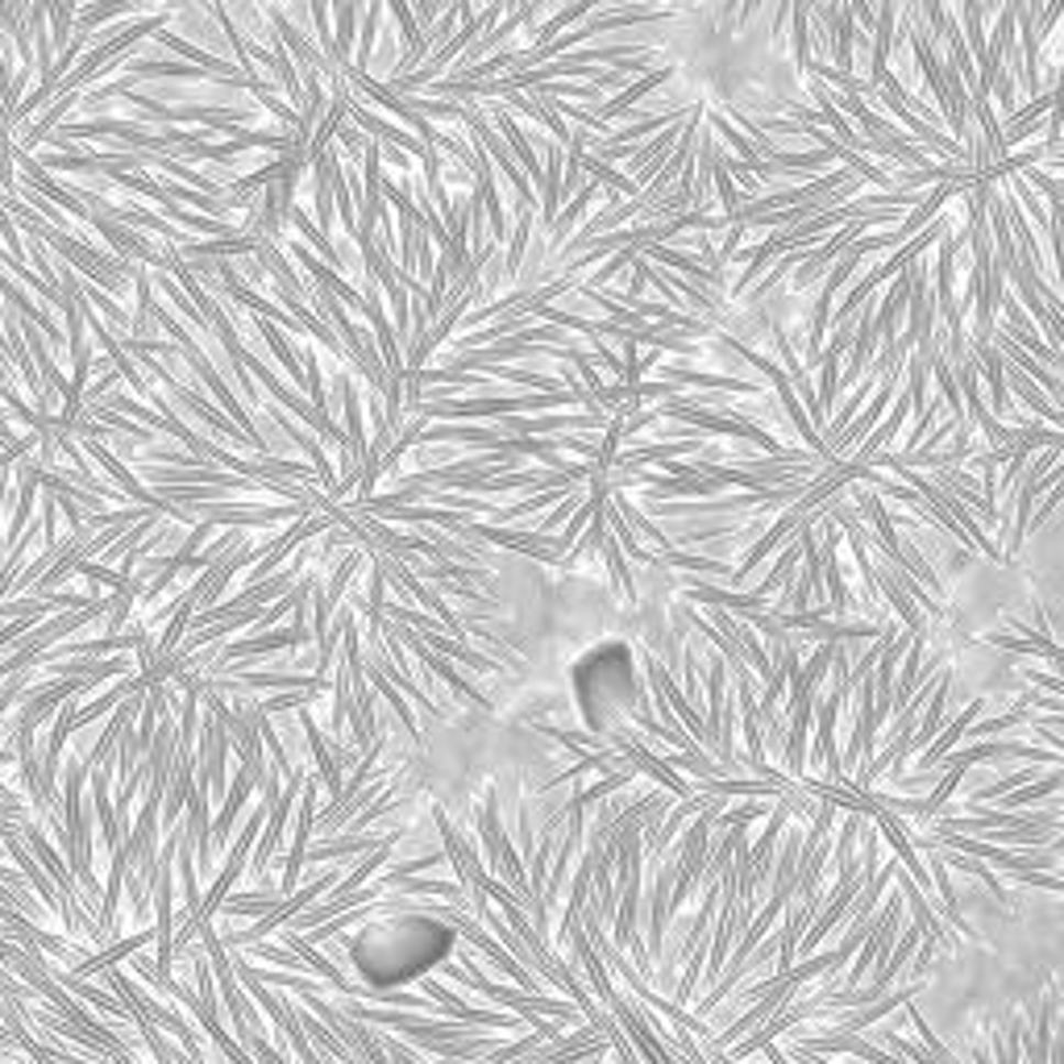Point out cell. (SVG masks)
<instances>
[{
    "label": "cell",
    "mask_w": 1064,
    "mask_h": 1064,
    "mask_svg": "<svg viewBox=\"0 0 1064 1064\" xmlns=\"http://www.w3.org/2000/svg\"><path fill=\"white\" fill-rule=\"evenodd\" d=\"M574 507H579V500H566V504H561L558 512H553V516H549V520L541 524V533H553V528H558V524H566V516H570V512H574Z\"/></svg>",
    "instance_id": "cell-1"
},
{
    "label": "cell",
    "mask_w": 1064,
    "mask_h": 1064,
    "mask_svg": "<svg viewBox=\"0 0 1064 1064\" xmlns=\"http://www.w3.org/2000/svg\"><path fill=\"white\" fill-rule=\"evenodd\" d=\"M449 528H453V533H458V528H462V524H453V520H449ZM479 533H486V528H479ZM486 537H491V541H500V533H486ZM504 541H512V545H524V537H504Z\"/></svg>",
    "instance_id": "cell-2"
}]
</instances>
